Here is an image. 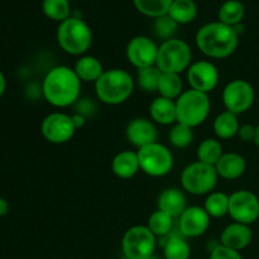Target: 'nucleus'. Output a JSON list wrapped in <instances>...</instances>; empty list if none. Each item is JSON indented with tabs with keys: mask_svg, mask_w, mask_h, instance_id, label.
<instances>
[{
	"mask_svg": "<svg viewBox=\"0 0 259 259\" xmlns=\"http://www.w3.org/2000/svg\"><path fill=\"white\" fill-rule=\"evenodd\" d=\"M68 0H43V13L52 20L62 23L70 18Z\"/></svg>",
	"mask_w": 259,
	"mask_h": 259,
	"instance_id": "obj_33",
	"label": "nucleus"
},
{
	"mask_svg": "<svg viewBox=\"0 0 259 259\" xmlns=\"http://www.w3.org/2000/svg\"><path fill=\"white\" fill-rule=\"evenodd\" d=\"M210 215L201 206H187L179 218L180 232L187 238L201 237L210 227Z\"/></svg>",
	"mask_w": 259,
	"mask_h": 259,
	"instance_id": "obj_15",
	"label": "nucleus"
},
{
	"mask_svg": "<svg viewBox=\"0 0 259 259\" xmlns=\"http://www.w3.org/2000/svg\"><path fill=\"white\" fill-rule=\"evenodd\" d=\"M237 136L243 142H254L255 126L252 125V124H243V125L239 126V131H238Z\"/></svg>",
	"mask_w": 259,
	"mask_h": 259,
	"instance_id": "obj_37",
	"label": "nucleus"
},
{
	"mask_svg": "<svg viewBox=\"0 0 259 259\" xmlns=\"http://www.w3.org/2000/svg\"><path fill=\"white\" fill-rule=\"evenodd\" d=\"M134 90V78L121 68L104 71L95 82V93L99 100L106 105H119L128 100Z\"/></svg>",
	"mask_w": 259,
	"mask_h": 259,
	"instance_id": "obj_3",
	"label": "nucleus"
},
{
	"mask_svg": "<svg viewBox=\"0 0 259 259\" xmlns=\"http://www.w3.org/2000/svg\"><path fill=\"white\" fill-rule=\"evenodd\" d=\"M222 98L225 109L230 113L239 115L252 108L255 93L253 86L248 81L237 78L227 83L223 90Z\"/></svg>",
	"mask_w": 259,
	"mask_h": 259,
	"instance_id": "obj_10",
	"label": "nucleus"
},
{
	"mask_svg": "<svg viewBox=\"0 0 259 259\" xmlns=\"http://www.w3.org/2000/svg\"><path fill=\"white\" fill-rule=\"evenodd\" d=\"M192 52L190 46L185 40L172 39L164 40L158 47L156 66L161 72L181 73L189 70L191 66Z\"/></svg>",
	"mask_w": 259,
	"mask_h": 259,
	"instance_id": "obj_6",
	"label": "nucleus"
},
{
	"mask_svg": "<svg viewBox=\"0 0 259 259\" xmlns=\"http://www.w3.org/2000/svg\"><path fill=\"white\" fill-rule=\"evenodd\" d=\"M233 220L250 225L259 219V197L248 190H239L229 195V212Z\"/></svg>",
	"mask_w": 259,
	"mask_h": 259,
	"instance_id": "obj_11",
	"label": "nucleus"
},
{
	"mask_svg": "<svg viewBox=\"0 0 259 259\" xmlns=\"http://www.w3.org/2000/svg\"><path fill=\"white\" fill-rule=\"evenodd\" d=\"M111 169L119 179L129 180L141 171L139 159L137 152L123 151L114 157L111 162Z\"/></svg>",
	"mask_w": 259,
	"mask_h": 259,
	"instance_id": "obj_20",
	"label": "nucleus"
},
{
	"mask_svg": "<svg viewBox=\"0 0 259 259\" xmlns=\"http://www.w3.org/2000/svg\"><path fill=\"white\" fill-rule=\"evenodd\" d=\"M76 75L78 76L81 81L83 82H94L100 78V76L104 73V67L100 61L94 56H81L75 63Z\"/></svg>",
	"mask_w": 259,
	"mask_h": 259,
	"instance_id": "obj_22",
	"label": "nucleus"
},
{
	"mask_svg": "<svg viewBox=\"0 0 259 259\" xmlns=\"http://www.w3.org/2000/svg\"><path fill=\"white\" fill-rule=\"evenodd\" d=\"M125 136L129 143L137 148H143L152 143H156L158 138L157 128L153 121L146 118H136L126 125Z\"/></svg>",
	"mask_w": 259,
	"mask_h": 259,
	"instance_id": "obj_16",
	"label": "nucleus"
},
{
	"mask_svg": "<svg viewBox=\"0 0 259 259\" xmlns=\"http://www.w3.org/2000/svg\"><path fill=\"white\" fill-rule=\"evenodd\" d=\"M159 96L162 98L177 100L182 93H184V82L179 73H166L162 72L159 78L158 90Z\"/></svg>",
	"mask_w": 259,
	"mask_h": 259,
	"instance_id": "obj_24",
	"label": "nucleus"
},
{
	"mask_svg": "<svg viewBox=\"0 0 259 259\" xmlns=\"http://www.w3.org/2000/svg\"><path fill=\"white\" fill-rule=\"evenodd\" d=\"M149 114L152 119L161 125H171L177 123L176 100L158 96L151 103Z\"/></svg>",
	"mask_w": 259,
	"mask_h": 259,
	"instance_id": "obj_21",
	"label": "nucleus"
},
{
	"mask_svg": "<svg viewBox=\"0 0 259 259\" xmlns=\"http://www.w3.org/2000/svg\"><path fill=\"white\" fill-rule=\"evenodd\" d=\"M71 118H72L73 125H75L76 129L82 128L83 124H85V115H83V114L76 113L73 114V115H71Z\"/></svg>",
	"mask_w": 259,
	"mask_h": 259,
	"instance_id": "obj_38",
	"label": "nucleus"
},
{
	"mask_svg": "<svg viewBox=\"0 0 259 259\" xmlns=\"http://www.w3.org/2000/svg\"><path fill=\"white\" fill-rule=\"evenodd\" d=\"M215 169L218 172V176L224 180H237L244 175L247 169V162L244 157L239 153H224L222 158L215 164Z\"/></svg>",
	"mask_w": 259,
	"mask_h": 259,
	"instance_id": "obj_19",
	"label": "nucleus"
},
{
	"mask_svg": "<svg viewBox=\"0 0 259 259\" xmlns=\"http://www.w3.org/2000/svg\"><path fill=\"white\" fill-rule=\"evenodd\" d=\"M244 14V5L239 0H228L220 7L219 20L224 24L230 25V27H235L242 22Z\"/></svg>",
	"mask_w": 259,
	"mask_h": 259,
	"instance_id": "obj_27",
	"label": "nucleus"
},
{
	"mask_svg": "<svg viewBox=\"0 0 259 259\" xmlns=\"http://www.w3.org/2000/svg\"><path fill=\"white\" fill-rule=\"evenodd\" d=\"M157 206L158 210L167 212L172 218H180L187 207L186 196L180 189L169 187L159 194Z\"/></svg>",
	"mask_w": 259,
	"mask_h": 259,
	"instance_id": "obj_18",
	"label": "nucleus"
},
{
	"mask_svg": "<svg viewBox=\"0 0 259 259\" xmlns=\"http://www.w3.org/2000/svg\"><path fill=\"white\" fill-rule=\"evenodd\" d=\"M211 103L207 94L196 90L184 91L176 100L177 123L185 124L194 129L207 119Z\"/></svg>",
	"mask_w": 259,
	"mask_h": 259,
	"instance_id": "obj_5",
	"label": "nucleus"
},
{
	"mask_svg": "<svg viewBox=\"0 0 259 259\" xmlns=\"http://www.w3.org/2000/svg\"><path fill=\"white\" fill-rule=\"evenodd\" d=\"M161 75V70L157 66L141 68L137 72V82H138L139 88L146 93H154V91L158 90Z\"/></svg>",
	"mask_w": 259,
	"mask_h": 259,
	"instance_id": "obj_32",
	"label": "nucleus"
},
{
	"mask_svg": "<svg viewBox=\"0 0 259 259\" xmlns=\"http://www.w3.org/2000/svg\"><path fill=\"white\" fill-rule=\"evenodd\" d=\"M187 81L192 90L209 94L219 82V71L210 61H197L187 70Z\"/></svg>",
	"mask_w": 259,
	"mask_h": 259,
	"instance_id": "obj_14",
	"label": "nucleus"
},
{
	"mask_svg": "<svg viewBox=\"0 0 259 259\" xmlns=\"http://www.w3.org/2000/svg\"><path fill=\"white\" fill-rule=\"evenodd\" d=\"M40 132L50 143L63 144L72 139L76 128L70 115L65 113H52L43 119Z\"/></svg>",
	"mask_w": 259,
	"mask_h": 259,
	"instance_id": "obj_12",
	"label": "nucleus"
},
{
	"mask_svg": "<svg viewBox=\"0 0 259 259\" xmlns=\"http://www.w3.org/2000/svg\"><path fill=\"white\" fill-rule=\"evenodd\" d=\"M177 27H179V24L168 14H166L156 18V22L153 24V32L157 37L163 39L164 42V40L174 38L175 33L177 32Z\"/></svg>",
	"mask_w": 259,
	"mask_h": 259,
	"instance_id": "obj_35",
	"label": "nucleus"
},
{
	"mask_svg": "<svg viewBox=\"0 0 259 259\" xmlns=\"http://www.w3.org/2000/svg\"><path fill=\"white\" fill-rule=\"evenodd\" d=\"M219 176L215 166L196 161L184 168L181 174V185L189 194L201 196L214 191Z\"/></svg>",
	"mask_w": 259,
	"mask_h": 259,
	"instance_id": "obj_7",
	"label": "nucleus"
},
{
	"mask_svg": "<svg viewBox=\"0 0 259 259\" xmlns=\"http://www.w3.org/2000/svg\"><path fill=\"white\" fill-rule=\"evenodd\" d=\"M156 238L147 225L129 228L121 240L124 257L129 259H151L156 250Z\"/></svg>",
	"mask_w": 259,
	"mask_h": 259,
	"instance_id": "obj_8",
	"label": "nucleus"
},
{
	"mask_svg": "<svg viewBox=\"0 0 259 259\" xmlns=\"http://www.w3.org/2000/svg\"><path fill=\"white\" fill-rule=\"evenodd\" d=\"M196 14L197 8L194 0H174L168 10V15L177 24L192 22Z\"/></svg>",
	"mask_w": 259,
	"mask_h": 259,
	"instance_id": "obj_25",
	"label": "nucleus"
},
{
	"mask_svg": "<svg viewBox=\"0 0 259 259\" xmlns=\"http://www.w3.org/2000/svg\"><path fill=\"white\" fill-rule=\"evenodd\" d=\"M239 120L237 114L225 110L220 113L214 120V132L218 138L230 139L235 137L239 131Z\"/></svg>",
	"mask_w": 259,
	"mask_h": 259,
	"instance_id": "obj_23",
	"label": "nucleus"
},
{
	"mask_svg": "<svg viewBox=\"0 0 259 259\" xmlns=\"http://www.w3.org/2000/svg\"><path fill=\"white\" fill-rule=\"evenodd\" d=\"M204 209L210 218H224L229 212V195L224 192H211L205 200Z\"/></svg>",
	"mask_w": 259,
	"mask_h": 259,
	"instance_id": "obj_28",
	"label": "nucleus"
},
{
	"mask_svg": "<svg viewBox=\"0 0 259 259\" xmlns=\"http://www.w3.org/2000/svg\"><path fill=\"white\" fill-rule=\"evenodd\" d=\"M57 42L68 55L81 56L91 47L93 32L82 19L70 17L58 27Z\"/></svg>",
	"mask_w": 259,
	"mask_h": 259,
	"instance_id": "obj_4",
	"label": "nucleus"
},
{
	"mask_svg": "<svg viewBox=\"0 0 259 259\" xmlns=\"http://www.w3.org/2000/svg\"><path fill=\"white\" fill-rule=\"evenodd\" d=\"M196 46L206 57L227 58L237 50L238 33L234 27L222 22L207 23L197 30Z\"/></svg>",
	"mask_w": 259,
	"mask_h": 259,
	"instance_id": "obj_2",
	"label": "nucleus"
},
{
	"mask_svg": "<svg viewBox=\"0 0 259 259\" xmlns=\"http://www.w3.org/2000/svg\"><path fill=\"white\" fill-rule=\"evenodd\" d=\"M125 55L129 63H132L137 70H141V68L156 66L158 47L151 38L146 35H138L129 40Z\"/></svg>",
	"mask_w": 259,
	"mask_h": 259,
	"instance_id": "obj_13",
	"label": "nucleus"
},
{
	"mask_svg": "<svg viewBox=\"0 0 259 259\" xmlns=\"http://www.w3.org/2000/svg\"><path fill=\"white\" fill-rule=\"evenodd\" d=\"M168 139L171 144L176 148H186L191 144L192 139H194V133H192V128L185 125V124L176 123L172 129L169 131Z\"/></svg>",
	"mask_w": 259,
	"mask_h": 259,
	"instance_id": "obj_34",
	"label": "nucleus"
},
{
	"mask_svg": "<svg viewBox=\"0 0 259 259\" xmlns=\"http://www.w3.org/2000/svg\"><path fill=\"white\" fill-rule=\"evenodd\" d=\"M196 154L199 162L215 166L222 158L224 152H223V146L219 141L214 138H206L200 143Z\"/></svg>",
	"mask_w": 259,
	"mask_h": 259,
	"instance_id": "obj_26",
	"label": "nucleus"
},
{
	"mask_svg": "<svg viewBox=\"0 0 259 259\" xmlns=\"http://www.w3.org/2000/svg\"><path fill=\"white\" fill-rule=\"evenodd\" d=\"M5 88H7V81H5L4 73H3L2 71H0V98H2L3 94H4Z\"/></svg>",
	"mask_w": 259,
	"mask_h": 259,
	"instance_id": "obj_40",
	"label": "nucleus"
},
{
	"mask_svg": "<svg viewBox=\"0 0 259 259\" xmlns=\"http://www.w3.org/2000/svg\"><path fill=\"white\" fill-rule=\"evenodd\" d=\"M133 2L142 14L152 18H159L168 14L174 0H133Z\"/></svg>",
	"mask_w": 259,
	"mask_h": 259,
	"instance_id": "obj_29",
	"label": "nucleus"
},
{
	"mask_svg": "<svg viewBox=\"0 0 259 259\" xmlns=\"http://www.w3.org/2000/svg\"><path fill=\"white\" fill-rule=\"evenodd\" d=\"M174 219L171 215H168L167 212L162 211V210H156L153 214L149 217L148 224L147 227L151 229V232L153 233L156 237H166L169 234V232L172 230L174 227Z\"/></svg>",
	"mask_w": 259,
	"mask_h": 259,
	"instance_id": "obj_30",
	"label": "nucleus"
},
{
	"mask_svg": "<svg viewBox=\"0 0 259 259\" xmlns=\"http://www.w3.org/2000/svg\"><path fill=\"white\" fill-rule=\"evenodd\" d=\"M209 259H243L240 252L233 250L230 248L219 244L211 250Z\"/></svg>",
	"mask_w": 259,
	"mask_h": 259,
	"instance_id": "obj_36",
	"label": "nucleus"
},
{
	"mask_svg": "<svg viewBox=\"0 0 259 259\" xmlns=\"http://www.w3.org/2000/svg\"><path fill=\"white\" fill-rule=\"evenodd\" d=\"M81 82L75 70L68 66L51 68L42 83L43 96L56 108H67L80 98Z\"/></svg>",
	"mask_w": 259,
	"mask_h": 259,
	"instance_id": "obj_1",
	"label": "nucleus"
},
{
	"mask_svg": "<svg viewBox=\"0 0 259 259\" xmlns=\"http://www.w3.org/2000/svg\"><path fill=\"white\" fill-rule=\"evenodd\" d=\"M253 143H254L255 146L259 148V124L255 126V137H254V142H253Z\"/></svg>",
	"mask_w": 259,
	"mask_h": 259,
	"instance_id": "obj_41",
	"label": "nucleus"
},
{
	"mask_svg": "<svg viewBox=\"0 0 259 259\" xmlns=\"http://www.w3.org/2000/svg\"><path fill=\"white\" fill-rule=\"evenodd\" d=\"M120 259H129V258H126V257H123V258H120Z\"/></svg>",
	"mask_w": 259,
	"mask_h": 259,
	"instance_id": "obj_42",
	"label": "nucleus"
},
{
	"mask_svg": "<svg viewBox=\"0 0 259 259\" xmlns=\"http://www.w3.org/2000/svg\"><path fill=\"white\" fill-rule=\"evenodd\" d=\"M137 154L141 171L151 177L166 176L174 167V156L171 151L158 142L139 148Z\"/></svg>",
	"mask_w": 259,
	"mask_h": 259,
	"instance_id": "obj_9",
	"label": "nucleus"
},
{
	"mask_svg": "<svg viewBox=\"0 0 259 259\" xmlns=\"http://www.w3.org/2000/svg\"><path fill=\"white\" fill-rule=\"evenodd\" d=\"M253 232L249 225L240 224V223H232L228 225L220 235V244L230 248L233 250L245 249L252 243Z\"/></svg>",
	"mask_w": 259,
	"mask_h": 259,
	"instance_id": "obj_17",
	"label": "nucleus"
},
{
	"mask_svg": "<svg viewBox=\"0 0 259 259\" xmlns=\"http://www.w3.org/2000/svg\"><path fill=\"white\" fill-rule=\"evenodd\" d=\"M9 211V204L5 199L0 197V217H5Z\"/></svg>",
	"mask_w": 259,
	"mask_h": 259,
	"instance_id": "obj_39",
	"label": "nucleus"
},
{
	"mask_svg": "<svg viewBox=\"0 0 259 259\" xmlns=\"http://www.w3.org/2000/svg\"><path fill=\"white\" fill-rule=\"evenodd\" d=\"M164 259H190L191 248L181 237H171L163 247Z\"/></svg>",
	"mask_w": 259,
	"mask_h": 259,
	"instance_id": "obj_31",
	"label": "nucleus"
}]
</instances>
